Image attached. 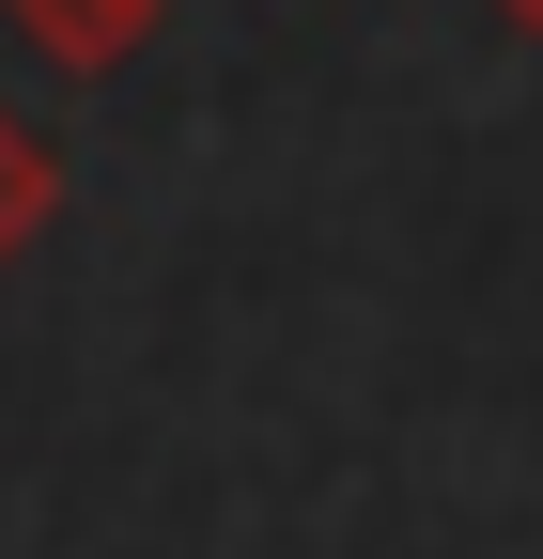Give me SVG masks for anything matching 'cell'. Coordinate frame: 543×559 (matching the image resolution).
<instances>
[{"label":"cell","mask_w":543,"mask_h":559,"mask_svg":"<svg viewBox=\"0 0 543 559\" xmlns=\"http://www.w3.org/2000/svg\"><path fill=\"white\" fill-rule=\"evenodd\" d=\"M497 16H512V32H543V0H497Z\"/></svg>","instance_id":"3957f363"},{"label":"cell","mask_w":543,"mask_h":559,"mask_svg":"<svg viewBox=\"0 0 543 559\" xmlns=\"http://www.w3.org/2000/svg\"><path fill=\"white\" fill-rule=\"evenodd\" d=\"M47 218H62V156H47V140H32L16 109H0V264H16Z\"/></svg>","instance_id":"7a4b0ae2"},{"label":"cell","mask_w":543,"mask_h":559,"mask_svg":"<svg viewBox=\"0 0 543 559\" xmlns=\"http://www.w3.org/2000/svg\"><path fill=\"white\" fill-rule=\"evenodd\" d=\"M0 16L32 32V62H62V79H109V62L156 32V0H0Z\"/></svg>","instance_id":"6da1fadb"}]
</instances>
